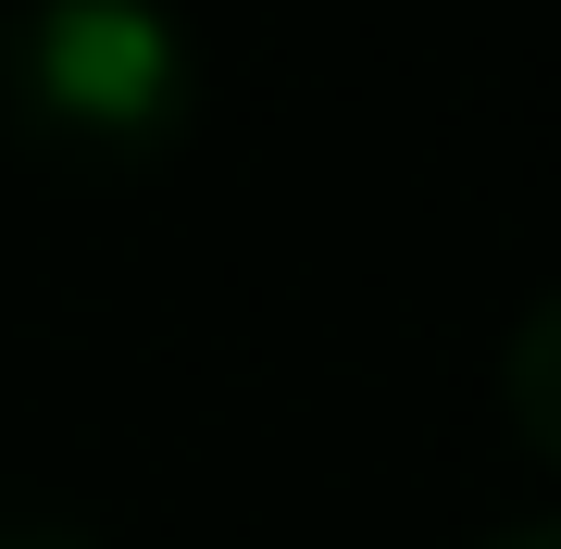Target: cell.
<instances>
[{
  "label": "cell",
  "instance_id": "cell-1",
  "mask_svg": "<svg viewBox=\"0 0 561 549\" xmlns=\"http://www.w3.org/2000/svg\"><path fill=\"white\" fill-rule=\"evenodd\" d=\"M0 101L62 163H162L201 113V50L175 0H25L0 38Z\"/></svg>",
  "mask_w": 561,
  "mask_h": 549
},
{
  "label": "cell",
  "instance_id": "cell-3",
  "mask_svg": "<svg viewBox=\"0 0 561 549\" xmlns=\"http://www.w3.org/2000/svg\"><path fill=\"white\" fill-rule=\"evenodd\" d=\"M0 549H101V537L62 525V512H13V525H0Z\"/></svg>",
  "mask_w": 561,
  "mask_h": 549
},
{
  "label": "cell",
  "instance_id": "cell-2",
  "mask_svg": "<svg viewBox=\"0 0 561 549\" xmlns=\"http://www.w3.org/2000/svg\"><path fill=\"white\" fill-rule=\"evenodd\" d=\"M500 412H512V437L537 449V462H561V287L524 300V325L500 350Z\"/></svg>",
  "mask_w": 561,
  "mask_h": 549
},
{
  "label": "cell",
  "instance_id": "cell-4",
  "mask_svg": "<svg viewBox=\"0 0 561 549\" xmlns=\"http://www.w3.org/2000/svg\"><path fill=\"white\" fill-rule=\"evenodd\" d=\"M486 549H561V525H512V537H486Z\"/></svg>",
  "mask_w": 561,
  "mask_h": 549
}]
</instances>
